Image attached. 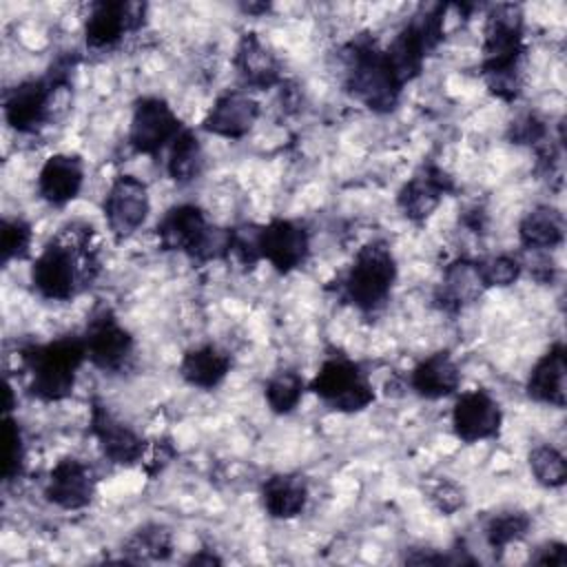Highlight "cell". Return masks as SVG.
Masks as SVG:
<instances>
[{
  "label": "cell",
  "mask_w": 567,
  "mask_h": 567,
  "mask_svg": "<svg viewBox=\"0 0 567 567\" xmlns=\"http://www.w3.org/2000/svg\"><path fill=\"white\" fill-rule=\"evenodd\" d=\"M259 117V102L248 91L221 93L202 120V128L217 137L241 140Z\"/></svg>",
  "instance_id": "cell-18"
},
{
  "label": "cell",
  "mask_w": 567,
  "mask_h": 567,
  "mask_svg": "<svg viewBox=\"0 0 567 567\" xmlns=\"http://www.w3.org/2000/svg\"><path fill=\"white\" fill-rule=\"evenodd\" d=\"M525 53L523 11L518 4H496L485 20L483 78L501 100H516L520 93V60Z\"/></svg>",
  "instance_id": "cell-2"
},
{
  "label": "cell",
  "mask_w": 567,
  "mask_h": 567,
  "mask_svg": "<svg viewBox=\"0 0 567 567\" xmlns=\"http://www.w3.org/2000/svg\"><path fill=\"white\" fill-rule=\"evenodd\" d=\"M503 410L485 390L463 392L452 408V430L463 443H478L498 436Z\"/></svg>",
  "instance_id": "cell-16"
},
{
  "label": "cell",
  "mask_w": 567,
  "mask_h": 567,
  "mask_svg": "<svg viewBox=\"0 0 567 567\" xmlns=\"http://www.w3.org/2000/svg\"><path fill=\"white\" fill-rule=\"evenodd\" d=\"M532 563L536 565H549V567H565L567 565V547L563 543H545L536 549L532 556Z\"/></svg>",
  "instance_id": "cell-37"
},
{
  "label": "cell",
  "mask_w": 567,
  "mask_h": 567,
  "mask_svg": "<svg viewBox=\"0 0 567 567\" xmlns=\"http://www.w3.org/2000/svg\"><path fill=\"white\" fill-rule=\"evenodd\" d=\"M146 4L102 0L91 4L89 18L84 22V40L89 49L102 51L115 47L126 33L137 31L144 24Z\"/></svg>",
  "instance_id": "cell-13"
},
{
  "label": "cell",
  "mask_w": 567,
  "mask_h": 567,
  "mask_svg": "<svg viewBox=\"0 0 567 567\" xmlns=\"http://www.w3.org/2000/svg\"><path fill=\"white\" fill-rule=\"evenodd\" d=\"M461 385V370L447 350L421 359L410 372V388L430 401L452 396Z\"/></svg>",
  "instance_id": "cell-21"
},
{
  "label": "cell",
  "mask_w": 567,
  "mask_h": 567,
  "mask_svg": "<svg viewBox=\"0 0 567 567\" xmlns=\"http://www.w3.org/2000/svg\"><path fill=\"white\" fill-rule=\"evenodd\" d=\"M24 436L18 419H13L9 412H4L2 419V481L11 483L22 476L24 472Z\"/></svg>",
  "instance_id": "cell-31"
},
{
  "label": "cell",
  "mask_w": 567,
  "mask_h": 567,
  "mask_svg": "<svg viewBox=\"0 0 567 567\" xmlns=\"http://www.w3.org/2000/svg\"><path fill=\"white\" fill-rule=\"evenodd\" d=\"M306 381L295 370H281L266 381L264 396L275 414H290L303 399Z\"/></svg>",
  "instance_id": "cell-29"
},
{
  "label": "cell",
  "mask_w": 567,
  "mask_h": 567,
  "mask_svg": "<svg viewBox=\"0 0 567 567\" xmlns=\"http://www.w3.org/2000/svg\"><path fill=\"white\" fill-rule=\"evenodd\" d=\"M259 257L277 272L288 275L301 268L310 255V233L295 219L275 217L257 230Z\"/></svg>",
  "instance_id": "cell-11"
},
{
  "label": "cell",
  "mask_w": 567,
  "mask_h": 567,
  "mask_svg": "<svg viewBox=\"0 0 567 567\" xmlns=\"http://www.w3.org/2000/svg\"><path fill=\"white\" fill-rule=\"evenodd\" d=\"M182 128V120L164 97L144 95L133 104L128 144L135 153L157 155L171 146Z\"/></svg>",
  "instance_id": "cell-9"
},
{
  "label": "cell",
  "mask_w": 567,
  "mask_h": 567,
  "mask_svg": "<svg viewBox=\"0 0 567 567\" xmlns=\"http://www.w3.org/2000/svg\"><path fill=\"white\" fill-rule=\"evenodd\" d=\"M432 501L443 514H452L458 507H463V489L450 481H441L432 489Z\"/></svg>",
  "instance_id": "cell-36"
},
{
  "label": "cell",
  "mask_w": 567,
  "mask_h": 567,
  "mask_svg": "<svg viewBox=\"0 0 567 567\" xmlns=\"http://www.w3.org/2000/svg\"><path fill=\"white\" fill-rule=\"evenodd\" d=\"M126 560L131 563H146V560H166L173 551V538L171 532L164 525L151 523L140 529H135L126 543L124 549Z\"/></svg>",
  "instance_id": "cell-28"
},
{
  "label": "cell",
  "mask_w": 567,
  "mask_h": 567,
  "mask_svg": "<svg viewBox=\"0 0 567 567\" xmlns=\"http://www.w3.org/2000/svg\"><path fill=\"white\" fill-rule=\"evenodd\" d=\"M532 518L525 512L509 509L492 516L485 525V540L494 551H503L512 543H518L529 532Z\"/></svg>",
  "instance_id": "cell-30"
},
{
  "label": "cell",
  "mask_w": 567,
  "mask_h": 567,
  "mask_svg": "<svg viewBox=\"0 0 567 567\" xmlns=\"http://www.w3.org/2000/svg\"><path fill=\"white\" fill-rule=\"evenodd\" d=\"M35 186L47 204L66 206L84 186V162L71 153H55L44 159Z\"/></svg>",
  "instance_id": "cell-19"
},
{
  "label": "cell",
  "mask_w": 567,
  "mask_h": 567,
  "mask_svg": "<svg viewBox=\"0 0 567 567\" xmlns=\"http://www.w3.org/2000/svg\"><path fill=\"white\" fill-rule=\"evenodd\" d=\"M529 470L545 487H563L567 481V461L554 445H536L529 452Z\"/></svg>",
  "instance_id": "cell-32"
},
{
  "label": "cell",
  "mask_w": 567,
  "mask_h": 567,
  "mask_svg": "<svg viewBox=\"0 0 567 567\" xmlns=\"http://www.w3.org/2000/svg\"><path fill=\"white\" fill-rule=\"evenodd\" d=\"M33 230L31 224L22 217H4L0 224V255L2 264L7 266L13 259H27L31 248Z\"/></svg>",
  "instance_id": "cell-33"
},
{
  "label": "cell",
  "mask_w": 567,
  "mask_h": 567,
  "mask_svg": "<svg viewBox=\"0 0 567 567\" xmlns=\"http://www.w3.org/2000/svg\"><path fill=\"white\" fill-rule=\"evenodd\" d=\"M20 359L29 372V394L55 403L73 392L78 370L86 361V348L82 334H64L47 343L24 346Z\"/></svg>",
  "instance_id": "cell-3"
},
{
  "label": "cell",
  "mask_w": 567,
  "mask_h": 567,
  "mask_svg": "<svg viewBox=\"0 0 567 567\" xmlns=\"http://www.w3.org/2000/svg\"><path fill=\"white\" fill-rule=\"evenodd\" d=\"M102 213L109 230L117 239L133 235L151 213V197L146 184L135 175H117L109 186Z\"/></svg>",
  "instance_id": "cell-12"
},
{
  "label": "cell",
  "mask_w": 567,
  "mask_h": 567,
  "mask_svg": "<svg viewBox=\"0 0 567 567\" xmlns=\"http://www.w3.org/2000/svg\"><path fill=\"white\" fill-rule=\"evenodd\" d=\"M166 173L177 184H190L202 175L204 168V148L195 131L182 128L179 135L166 148Z\"/></svg>",
  "instance_id": "cell-27"
},
{
  "label": "cell",
  "mask_w": 567,
  "mask_h": 567,
  "mask_svg": "<svg viewBox=\"0 0 567 567\" xmlns=\"http://www.w3.org/2000/svg\"><path fill=\"white\" fill-rule=\"evenodd\" d=\"M545 135H547V128L534 113H525L523 117H518L512 124V133H509V137L516 144H540Z\"/></svg>",
  "instance_id": "cell-35"
},
{
  "label": "cell",
  "mask_w": 567,
  "mask_h": 567,
  "mask_svg": "<svg viewBox=\"0 0 567 567\" xmlns=\"http://www.w3.org/2000/svg\"><path fill=\"white\" fill-rule=\"evenodd\" d=\"M343 86L372 113L394 111L403 91L385 62L383 49L368 33L343 47Z\"/></svg>",
  "instance_id": "cell-4"
},
{
  "label": "cell",
  "mask_w": 567,
  "mask_h": 567,
  "mask_svg": "<svg viewBox=\"0 0 567 567\" xmlns=\"http://www.w3.org/2000/svg\"><path fill=\"white\" fill-rule=\"evenodd\" d=\"M483 290H485V284L478 275L476 261L456 259L443 270L436 301L445 310H461L463 306L476 301Z\"/></svg>",
  "instance_id": "cell-25"
},
{
  "label": "cell",
  "mask_w": 567,
  "mask_h": 567,
  "mask_svg": "<svg viewBox=\"0 0 567 567\" xmlns=\"http://www.w3.org/2000/svg\"><path fill=\"white\" fill-rule=\"evenodd\" d=\"M188 563H190V565H202V563H204V565H213V563H221V560H219L215 554H208V556L195 554V556L188 558Z\"/></svg>",
  "instance_id": "cell-38"
},
{
  "label": "cell",
  "mask_w": 567,
  "mask_h": 567,
  "mask_svg": "<svg viewBox=\"0 0 567 567\" xmlns=\"http://www.w3.org/2000/svg\"><path fill=\"white\" fill-rule=\"evenodd\" d=\"M64 89L51 75L31 78L4 93L2 111L7 124L18 133H35L51 120V102Z\"/></svg>",
  "instance_id": "cell-10"
},
{
  "label": "cell",
  "mask_w": 567,
  "mask_h": 567,
  "mask_svg": "<svg viewBox=\"0 0 567 567\" xmlns=\"http://www.w3.org/2000/svg\"><path fill=\"white\" fill-rule=\"evenodd\" d=\"M82 341L86 348V361H91L102 372L120 374L133 361L135 339L106 306L97 308L89 317Z\"/></svg>",
  "instance_id": "cell-8"
},
{
  "label": "cell",
  "mask_w": 567,
  "mask_h": 567,
  "mask_svg": "<svg viewBox=\"0 0 567 567\" xmlns=\"http://www.w3.org/2000/svg\"><path fill=\"white\" fill-rule=\"evenodd\" d=\"M396 259L381 239L363 244L341 279V297L361 312L383 308L396 284Z\"/></svg>",
  "instance_id": "cell-5"
},
{
  "label": "cell",
  "mask_w": 567,
  "mask_h": 567,
  "mask_svg": "<svg viewBox=\"0 0 567 567\" xmlns=\"http://www.w3.org/2000/svg\"><path fill=\"white\" fill-rule=\"evenodd\" d=\"M91 434L102 454L115 465H135L146 456V441L131 425L117 419L102 401L91 403Z\"/></svg>",
  "instance_id": "cell-14"
},
{
  "label": "cell",
  "mask_w": 567,
  "mask_h": 567,
  "mask_svg": "<svg viewBox=\"0 0 567 567\" xmlns=\"http://www.w3.org/2000/svg\"><path fill=\"white\" fill-rule=\"evenodd\" d=\"M91 228L75 230L51 239L31 266L33 290L49 301L73 299L97 270L95 250L91 246Z\"/></svg>",
  "instance_id": "cell-1"
},
{
  "label": "cell",
  "mask_w": 567,
  "mask_h": 567,
  "mask_svg": "<svg viewBox=\"0 0 567 567\" xmlns=\"http://www.w3.org/2000/svg\"><path fill=\"white\" fill-rule=\"evenodd\" d=\"M565 346L558 341L549 346V350L534 363L525 385L527 396L545 405L565 408Z\"/></svg>",
  "instance_id": "cell-22"
},
{
  "label": "cell",
  "mask_w": 567,
  "mask_h": 567,
  "mask_svg": "<svg viewBox=\"0 0 567 567\" xmlns=\"http://www.w3.org/2000/svg\"><path fill=\"white\" fill-rule=\"evenodd\" d=\"M97 487L93 467L75 456L60 458L44 483V498L66 512H78L91 505Z\"/></svg>",
  "instance_id": "cell-15"
},
{
  "label": "cell",
  "mask_w": 567,
  "mask_h": 567,
  "mask_svg": "<svg viewBox=\"0 0 567 567\" xmlns=\"http://www.w3.org/2000/svg\"><path fill=\"white\" fill-rule=\"evenodd\" d=\"M230 372V354L213 343L197 346L182 357L179 377L199 390H215Z\"/></svg>",
  "instance_id": "cell-24"
},
{
  "label": "cell",
  "mask_w": 567,
  "mask_h": 567,
  "mask_svg": "<svg viewBox=\"0 0 567 567\" xmlns=\"http://www.w3.org/2000/svg\"><path fill=\"white\" fill-rule=\"evenodd\" d=\"M157 237L164 250L182 252L197 261L228 257V230L208 224L206 213L195 204H177L157 221Z\"/></svg>",
  "instance_id": "cell-6"
},
{
  "label": "cell",
  "mask_w": 567,
  "mask_h": 567,
  "mask_svg": "<svg viewBox=\"0 0 567 567\" xmlns=\"http://www.w3.org/2000/svg\"><path fill=\"white\" fill-rule=\"evenodd\" d=\"M518 239L527 250H554L565 239L563 213L549 204L532 208L518 224Z\"/></svg>",
  "instance_id": "cell-26"
},
{
  "label": "cell",
  "mask_w": 567,
  "mask_h": 567,
  "mask_svg": "<svg viewBox=\"0 0 567 567\" xmlns=\"http://www.w3.org/2000/svg\"><path fill=\"white\" fill-rule=\"evenodd\" d=\"M476 268H478V275H481L485 288L512 286L523 272V264L512 255L485 257V259L476 261Z\"/></svg>",
  "instance_id": "cell-34"
},
{
  "label": "cell",
  "mask_w": 567,
  "mask_h": 567,
  "mask_svg": "<svg viewBox=\"0 0 567 567\" xmlns=\"http://www.w3.org/2000/svg\"><path fill=\"white\" fill-rule=\"evenodd\" d=\"M235 71L248 89H270L281 84V64L257 33H244L235 58Z\"/></svg>",
  "instance_id": "cell-20"
},
{
  "label": "cell",
  "mask_w": 567,
  "mask_h": 567,
  "mask_svg": "<svg viewBox=\"0 0 567 567\" xmlns=\"http://www.w3.org/2000/svg\"><path fill=\"white\" fill-rule=\"evenodd\" d=\"M454 190L452 177L436 164L421 166L399 190L396 204L410 221H425L441 199Z\"/></svg>",
  "instance_id": "cell-17"
},
{
  "label": "cell",
  "mask_w": 567,
  "mask_h": 567,
  "mask_svg": "<svg viewBox=\"0 0 567 567\" xmlns=\"http://www.w3.org/2000/svg\"><path fill=\"white\" fill-rule=\"evenodd\" d=\"M310 392L317 394L328 408L337 412H361L374 403V388L363 372V368L343 357L334 354L321 363L312 381L308 383Z\"/></svg>",
  "instance_id": "cell-7"
},
{
  "label": "cell",
  "mask_w": 567,
  "mask_h": 567,
  "mask_svg": "<svg viewBox=\"0 0 567 567\" xmlns=\"http://www.w3.org/2000/svg\"><path fill=\"white\" fill-rule=\"evenodd\" d=\"M308 483L299 474L279 472L261 483V505L270 518L290 520L297 518L308 505Z\"/></svg>",
  "instance_id": "cell-23"
}]
</instances>
